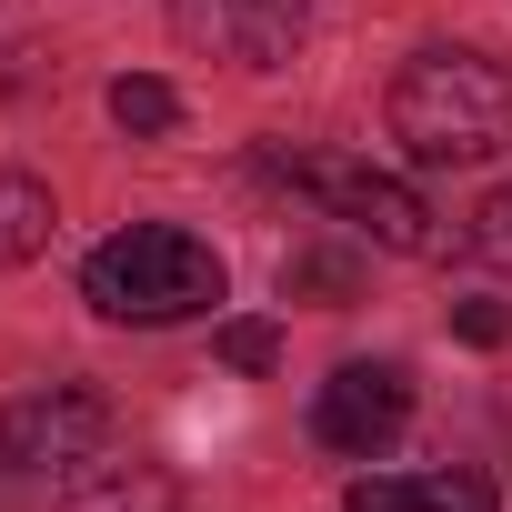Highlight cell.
<instances>
[{
	"instance_id": "obj_11",
	"label": "cell",
	"mask_w": 512,
	"mask_h": 512,
	"mask_svg": "<svg viewBox=\"0 0 512 512\" xmlns=\"http://www.w3.org/2000/svg\"><path fill=\"white\" fill-rule=\"evenodd\" d=\"M221 362H231V372H272V362H282V332H272V322H221Z\"/></svg>"
},
{
	"instance_id": "obj_1",
	"label": "cell",
	"mask_w": 512,
	"mask_h": 512,
	"mask_svg": "<svg viewBox=\"0 0 512 512\" xmlns=\"http://www.w3.org/2000/svg\"><path fill=\"white\" fill-rule=\"evenodd\" d=\"M81 302H91L101 322H131V332L201 322V312H221V251H211L201 231L131 221V231H111L91 262H81Z\"/></svg>"
},
{
	"instance_id": "obj_10",
	"label": "cell",
	"mask_w": 512,
	"mask_h": 512,
	"mask_svg": "<svg viewBox=\"0 0 512 512\" xmlns=\"http://www.w3.org/2000/svg\"><path fill=\"white\" fill-rule=\"evenodd\" d=\"M462 241L482 251V262H492V272H512V181H502V191H492V201L472 211V231H462Z\"/></svg>"
},
{
	"instance_id": "obj_13",
	"label": "cell",
	"mask_w": 512,
	"mask_h": 512,
	"mask_svg": "<svg viewBox=\"0 0 512 512\" xmlns=\"http://www.w3.org/2000/svg\"><path fill=\"white\" fill-rule=\"evenodd\" d=\"M452 332H462V342H472V352H502V342H512V312H502V302H482V292H472V302H452Z\"/></svg>"
},
{
	"instance_id": "obj_4",
	"label": "cell",
	"mask_w": 512,
	"mask_h": 512,
	"mask_svg": "<svg viewBox=\"0 0 512 512\" xmlns=\"http://www.w3.org/2000/svg\"><path fill=\"white\" fill-rule=\"evenodd\" d=\"M111 462V402L91 382H51L21 392L0 412V472H31V482H81Z\"/></svg>"
},
{
	"instance_id": "obj_2",
	"label": "cell",
	"mask_w": 512,
	"mask_h": 512,
	"mask_svg": "<svg viewBox=\"0 0 512 512\" xmlns=\"http://www.w3.org/2000/svg\"><path fill=\"white\" fill-rule=\"evenodd\" d=\"M392 141L432 171L512 151V71L492 51H412L392 81Z\"/></svg>"
},
{
	"instance_id": "obj_12",
	"label": "cell",
	"mask_w": 512,
	"mask_h": 512,
	"mask_svg": "<svg viewBox=\"0 0 512 512\" xmlns=\"http://www.w3.org/2000/svg\"><path fill=\"white\" fill-rule=\"evenodd\" d=\"M282 292H322V302H342V292H352V262H342V251H302V262H282Z\"/></svg>"
},
{
	"instance_id": "obj_5",
	"label": "cell",
	"mask_w": 512,
	"mask_h": 512,
	"mask_svg": "<svg viewBox=\"0 0 512 512\" xmlns=\"http://www.w3.org/2000/svg\"><path fill=\"white\" fill-rule=\"evenodd\" d=\"M171 31L201 51V61H231V71H282L312 31V0H171Z\"/></svg>"
},
{
	"instance_id": "obj_6",
	"label": "cell",
	"mask_w": 512,
	"mask_h": 512,
	"mask_svg": "<svg viewBox=\"0 0 512 512\" xmlns=\"http://www.w3.org/2000/svg\"><path fill=\"white\" fill-rule=\"evenodd\" d=\"M402 422H412V372H402V362H342V372L312 392V432H322V452L372 462V452L402 442Z\"/></svg>"
},
{
	"instance_id": "obj_3",
	"label": "cell",
	"mask_w": 512,
	"mask_h": 512,
	"mask_svg": "<svg viewBox=\"0 0 512 512\" xmlns=\"http://www.w3.org/2000/svg\"><path fill=\"white\" fill-rule=\"evenodd\" d=\"M262 171L292 181L302 201H322L342 231H362V241H382V251H442L432 201H422L402 171H382V161H352V151H262Z\"/></svg>"
},
{
	"instance_id": "obj_8",
	"label": "cell",
	"mask_w": 512,
	"mask_h": 512,
	"mask_svg": "<svg viewBox=\"0 0 512 512\" xmlns=\"http://www.w3.org/2000/svg\"><path fill=\"white\" fill-rule=\"evenodd\" d=\"M51 231H61L51 191H41L31 171H11V161H0V272H21V262H41V251H51Z\"/></svg>"
},
{
	"instance_id": "obj_7",
	"label": "cell",
	"mask_w": 512,
	"mask_h": 512,
	"mask_svg": "<svg viewBox=\"0 0 512 512\" xmlns=\"http://www.w3.org/2000/svg\"><path fill=\"white\" fill-rule=\"evenodd\" d=\"M342 512H492V482L482 472H382V482H352Z\"/></svg>"
},
{
	"instance_id": "obj_9",
	"label": "cell",
	"mask_w": 512,
	"mask_h": 512,
	"mask_svg": "<svg viewBox=\"0 0 512 512\" xmlns=\"http://www.w3.org/2000/svg\"><path fill=\"white\" fill-rule=\"evenodd\" d=\"M111 121L141 131V141H161V131H181V91L151 81V71H131V81H111Z\"/></svg>"
}]
</instances>
